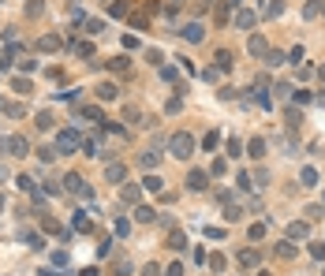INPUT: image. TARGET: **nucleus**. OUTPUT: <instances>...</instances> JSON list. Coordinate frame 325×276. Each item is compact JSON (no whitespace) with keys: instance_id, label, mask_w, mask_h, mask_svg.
<instances>
[{"instance_id":"obj_1","label":"nucleus","mask_w":325,"mask_h":276,"mask_svg":"<svg viewBox=\"0 0 325 276\" xmlns=\"http://www.w3.org/2000/svg\"><path fill=\"white\" fill-rule=\"evenodd\" d=\"M168 153H172V157H180V160H187L191 153H195V134H191V131H176L168 138Z\"/></svg>"},{"instance_id":"obj_2","label":"nucleus","mask_w":325,"mask_h":276,"mask_svg":"<svg viewBox=\"0 0 325 276\" xmlns=\"http://www.w3.org/2000/svg\"><path fill=\"white\" fill-rule=\"evenodd\" d=\"M64 191L68 194H75V198H94V194H90V187H86V179L79 176V172H68V176H64Z\"/></svg>"},{"instance_id":"obj_3","label":"nucleus","mask_w":325,"mask_h":276,"mask_svg":"<svg viewBox=\"0 0 325 276\" xmlns=\"http://www.w3.org/2000/svg\"><path fill=\"white\" fill-rule=\"evenodd\" d=\"M82 150V142H79V134L71 131V127H64L60 134H56V153H75Z\"/></svg>"},{"instance_id":"obj_4","label":"nucleus","mask_w":325,"mask_h":276,"mask_svg":"<svg viewBox=\"0 0 325 276\" xmlns=\"http://www.w3.org/2000/svg\"><path fill=\"white\" fill-rule=\"evenodd\" d=\"M254 23H258V11H250V8H236V26H240V30H250Z\"/></svg>"},{"instance_id":"obj_5","label":"nucleus","mask_w":325,"mask_h":276,"mask_svg":"<svg viewBox=\"0 0 325 276\" xmlns=\"http://www.w3.org/2000/svg\"><path fill=\"white\" fill-rule=\"evenodd\" d=\"M105 179H109L112 187L127 183V168H123V164H109V168H105Z\"/></svg>"},{"instance_id":"obj_6","label":"nucleus","mask_w":325,"mask_h":276,"mask_svg":"<svg viewBox=\"0 0 325 276\" xmlns=\"http://www.w3.org/2000/svg\"><path fill=\"white\" fill-rule=\"evenodd\" d=\"M247 52H250V56H265V52H269V41H265L262 34H250V41H247Z\"/></svg>"},{"instance_id":"obj_7","label":"nucleus","mask_w":325,"mask_h":276,"mask_svg":"<svg viewBox=\"0 0 325 276\" xmlns=\"http://www.w3.org/2000/svg\"><path fill=\"white\" fill-rule=\"evenodd\" d=\"M38 49H41V52H60V49H64L60 34H45L41 41H38Z\"/></svg>"},{"instance_id":"obj_8","label":"nucleus","mask_w":325,"mask_h":276,"mask_svg":"<svg viewBox=\"0 0 325 276\" xmlns=\"http://www.w3.org/2000/svg\"><path fill=\"white\" fill-rule=\"evenodd\" d=\"M307 235H310L307 220H291V224H288V239H291V243H295V239H307Z\"/></svg>"},{"instance_id":"obj_9","label":"nucleus","mask_w":325,"mask_h":276,"mask_svg":"<svg viewBox=\"0 0 325 276\" xmlns=\"http://www.w3.org/2000/svg\"><path fill=\"white\" fill-rule=\"evenodd\" d=\"M205 187H209V176H205V172H198V168H195V172H191V176H187V191H205Z\"/></svg>"},{"instance_id":"obj_10","label":"nucleus","mask_w":325,"mask_h":276,"mask_svg":"<svg viewBox=\"0 0 325 276\" xmlns=\"http://www.w3.org/2000/svg\"><path fill=\"white\" fill-rule=\"evenodd\" d=\"M138 194H142V187H138V183H120V198L127 201V205H135Z\"/></svg>"},{"instance_id":"obj_11","label":"nucleus","mask_w":325,"mask_h":276,"mask_svg":"<svg viewBox=\"0 0 325 276\" xmlns=\"http://www.w3.org/2000/svg\"><path fill=\"white\" fill-rule=\"evenodd\" d=\"M202 38H205V34H202V23H187V26H183V41L198 45V41H202Z\"/></svg>"},{"instance_id":"obj_12","label":"nucleus","mask_w":325,"mask_h":276,"mask_svg":"<svg viewBox=\"0 0 325 276\" xmlns=\"http://www.w3.org/2000/svg\"><path fill=\"white\" fill-rule=\"evenodd\" d=\"M273 254H277L281 261H291V258H295V243H291V239H284V243L273 246Z\"/></svg>"},{"instance_id":"obj_13","label":"nucleus","mask_w":325,"mask_h":276,"mask_svg":"<svg viewBox=\"0 0 325 276\" xmlns=\"http://www.w3.org/2000/svg\"><path fill=\"white\" fill-rule=\"evenodd\" d=\"M262 15H265V19H277V15H284V0H269V4L262 0Z\"/></svg>"},{"instance_id":"obj_14","label":"nucleus","mask_w":325,"mask_h":276,"mask_svg":"<svg viewBox=\"0 0 325 276\" xmlns=\"http://www.w3.org/2000/svg\"><path fill=\"white\" fill-rule=\"evenodd\" d=\"M236 261H240L243 269H254L262 258H258V250H240V254H236Z\"/></svg>"},{"instance_id":"obj_15","label":"nucleus","mask_w":325,"mask_h":276,"mask_svg":"<svg viewBox=\"0 0 325 276\" xmlns=\"http://www.w3.org/2000/svg\"><path fill=\"white\" fill-rule=\"evenodd\" d=\"M135 220H138V224H154V220H157V209H150V205H138V209H135Z\"/></svg>"},{"instance_id":"obj_16","label":"nucleus","mask_w":325,"mask_h":276,"mask_svg":"<svg viewBox=\"0 0 325 276\" xmlns=\"http://www.w3.org/2000/svg\"><path fill=\"white\" fill-rule=\"evenodd\" d=\"M168 246H172V250H183V246H187V235H183L180 228H172V232H168Z\"/></svg>"},{"instance_id":"obj_17","label":"nucleus","mask_w":325,"mask_h":276,"mask_svg":"<svg viewBox=\"0 0 325 276\" xmlns=\"http://www.w3.org/2000/svg\"><path fill=\"white\" fill-rule=\"evenodd\" d=\"M205 265H209V273H224L228 258H224V254H209V258H205Z\"/></svg>"},{"instance_id":"obj_18","label":"nucleus","mask_w":325,"mask_h":276,"mask_svg":"<svg viewBox=\"0 0 325 276\" xmlns=\"http://www.w3.org/2000/svg\"><path fill=\"white\" fill-rule=\"evenodd\" d=\"M247 239H250V243H262V239H265V224H262V220H254V224L247 228Z\"/></svg>"},{"instance_id":"obj_19","label":"nucleus","mask_w":325,"mask_h":276,"mask_svg":"<svg viewBox=\"0 0 325 276\" xmlns=\"http://www.w3.org/2000/svg\"><path fill=\"white\" fill-rule=\"evenodd\" d=\"M161 75H164V82H176V90H180V93L187 90V86H183V79L176 75V67H161Z\"/></svg>"},{"instance_id":"obj_20","label":"nucleus","mask_w":325,"mask_h":276,"mask_svg":"<svg viewBox=\"0 0 325 276\" xmlns=\"http://www.w3.org/2000/svg\"><path fill=\"white\" fill-rule=\"evenodd\" d=\"M123 119H127V123H150V119H146L135 105H127V109H123Z\"/></svg>"},{"instance_id":"obj_21","label":"nucleus","mask_w":325,"mask_h":276,"mask_svg":"<svg viewBox=\"0 0 325 276\" xmlns=\"http://www.w3.org/2000/svg\"><path fill=\"white\" fill-rule=\"evenodd\" d=\"M262 60H265V67H281L284 60H288V56H284V52H277V49H269V52H265Z\"/></svg>"},{"instance_id":"obj_22","label":"nucleus","mask_w":325,"mask_h":276,"mask_svg":"<svg viewBox=\"0 0 325 276\" xmlns=\"http://www.w3.org/2000/svg\"><path fill=\"white\" fill-rule=\"evenodd\" d=\"M213 60H217V71H232V52L228 49H221Z\"/></svg>"},{"instance_id":"obj_23","label":"nucleus","mask_w":325,"mask_h":276,"mask_svg":"<svg viewBox=\"0 0 325 276\" xmlns=\"http://www.w3.org/2000/svg\"><path fill=\"white\" fill-rule=\"evenodd\" d=\"M116 93H120V90H116V82H101V86H97V97H101V101H112Z\"/></svg>"},{"instance_id":"obj_24","label":"nucleus","mask_w":325,"mask_h":276,"mask_svg":"<svg viewBox=\"0 0 325 276\" xmlns=\"http://www.w3.org/2000/svg\"><path fill=\"white\" fill-rule=\"evenodd\" d=\"M247 153H250V157H265V138H250Z\"/></svg>"},{"instance_id":"obj_25","label":"nucleus","mask_w":325,"mask_h":276,"mask_svg":"<svg viewBox=\"0 0 325 276\" xmlns=\"http://www.w3.org/2000/svg\"><path fill=\"white\" fill-rule=\"evenodd\" d=\"M299 187H318V172L314 168H303L299 172Z\"/></svg>"},{"instance_id":"obj_26","label":"nucleus","mask_w":325,"mask_h":276,"mask_svg":"<svg viewBox=\"0 0 325 276\" xmlns=\"http://www.w3.org/2000/svg\"><path fill=\"white\" fill-rule=\"evenodd\" d=\"M71 52H75V56H94V45H90V41H75V45H71Z\"/></svg>"},{"instance_id":"obj_27","label":"nucleus","mask_w":325,"mask_h":276,"mask_svg":"<svg viewBox=\"0 0 325 276\" xmlns=\"http://www.w3.org/2000/svg\"><path fill=\"white\" fill-rule=\"evenodd\" d=\"M109 15L112 19H123V15H127V4H123V0H112V4H109Z\"/></svg>"},{"instance_id":"obj_28","label":"nucleus","mask_w":325,"mask_h":276,"mask_svg":"<svg viewBox=\"0 0 325 276\" xmlns=\"http://www.w3.org/2000/svg\"><path fill=\"white\" fill-rule=\"evenodd\" d=\"M209 176H228V160H224V157H217L213 164H209Z\"/></svg>"},{"instance_id":"obj_29","label":"nucleus","mask_w":325,"mask_h":276,"mask_svg":"<svg viewBox=\"0 0 325 276\" xmlns=\"http://www.w3.org/2000/svg\"><path fill=\"white\" fill-rule=\"evenodd\" d=\"M224 150H228V157H240V153H247V150H243V142L236 138V134L228 138V146H224Z\"/></svg>"},{"instance_id":"obj_30","label":"nucleus","mask_w":325,"mask_h":276,"mask_svg":"<svg viewBox=\"0 0 325 276\" xmlns=\"http://www.w3.org/2000/svg\"><path fill=\"white\" fill-rule=\"evenodd\" d=\"M303 15H307V19H318V15H322V0H307Z\"/></svg>"},{"instance_id":"obj_31","label":"nucleus","mask_w":325,"mask_h":276,"mask_svg":"<svg viewBox=\"0 0 325 276\" xmlns=\"http://www.w3.org/2000/svg\"><path fill=\"white\" fill-rule=\"evenodd\" d=\"M284 123H288V127H299L303 123V112L299 109H288V112H284Z\"/></svg>"},{"instance_id":"obj_32","label":"nucleus","mask_w":325,"mask_h":276,"mask_svg":"<svg viewBox=\"0 0 325 276\" xmlns=\"http://www.w3.org/2000/svg\"><path fill=\"white\" fill-rule=\"evenodd\" d=\"M146 64H154V67H164V56H161V49H146Z\"/></svg>"},{"instance_id":"obj_33","label":"nucleus","mask_w":325,"mask_h":276,"mask_svg":"<svg viewBox=\"0 0 325 276\" xmlns=\"http://www.w3.org/2000/svg\"><path fill=\"white\" fill-rule=\"evenodd\" d=\"M34 123L41 127V131H49V127L56 123V119H52V112H38V116H34Z\"/></svg>"},{"instance_id":"obj_34","label":"nucleus","mask_w":325,"mask_h":276,"mask_svg":"<svg viewBox=\"0 0 325 276\" xmlns=\"http://www.w3.org/2000/svg\"><path fill=\"white\" fill-rule=\"evenodd\" d=\"M26 15H30V19L45 15V4H41V0H30V4H26Z\"/></svg>"},{"instance_id":"obj_35","label":"nucleus","mask_w":325,"mask_h":276,"mask_svg":"<svg viewBox=\"0 0 325 276\" xmlns=\"http://www.w3.org/2000/svg\"><path fill=\"white\" fill-rule=\"evenodd\" d=\"M240 217H243V209H240V205H236V201H232L228 209H224V220H228V224H236V220H240Z\"/></svg>"},{"instance_id":"obj_36","label":"nucleus","mask_w":325,"mask_h":276,"mask_svg":"<svg viewBox=\"0 0 325 276\" xmlns=\"http://www.w3.org/2000/svg\"><path fill=\"white\" fill-rule=\"evenodd\" d=\"M82 119H90V123H101V109H97V105H90V109H82Z\"/></svg>"},{"instance_id":"obj_37","label":"nucleus","mask_w":325,"mask_h":276,"mask_svg":"<svg viewBox=\"0 0 325 276\" xmlns=\"http://www.w3.org/2000/svg\"><path fill=\"white\" fill-rule=\"evenodd\" d=\"M52 157H56V146H41V150H38V160H41V164H49Z\"/></svg>"},{"instance_id":"obj_38","label":"nucleus","mask_w":325,"mask_h":276,"mask_svg":"<svg viewBox=\"0 0 325 276\" xmlns=\"http://www.w3.org/2000/svg\"><path fill=\"white\" fill-rule=\"evenodd\" d=\"M112 228H116V235L123 239V235L131 232V220H127V217H116V224H112Z\"/></svg>"},{"instance_id":"obj_39","label":"nucleus","mask_w":325,"mask_h":276,"mask_svg":"<svg viewBox=\"0 0 325 276\" xmlns=\"http://www.w3.org/2000/svg\"><path fill=\"white\" fill-rule=\"evenodd\" d=\"M217 142H221V134H217V131H209V134H205V138H202V150L209 153V150H213Z\"/></svg>"},{"instance_id":"obj_40","label":"nucleus","mask_w":325,"mask_h":276,"mask_svg":"<svg viewBox=\"0 0 325 276\" xmlns=\"http://www.w3.org/2000/svg\"><path fill=\"white\" fill-rule=\"evenodd\" d=\"M109 71H127V56H112L109 60Z\"/></svg>"},{"instance_id":"obj_41","label":"nucleus","mask_w":325,"mask_h":276,"mask_svg":"<svg viewBox=\"0 0 325 276\" xmlns=\"http://www.w3.org/2000/svg\"><path fill=\"white\" fill-rule=\"evenodd\" d=\"M11 86H15V93H30V90H34L30 79H11Z\"/></svg>"},{"instance_id":"obj_42","label":"nucleus","mask_w":325,"mask_h":276,"mask_svg":"<svg viewBox=\"0 0 325 276\" xmlns=\"http://www.w3.org/2000/svg\"><path fill=\"white\" fill-rule=\"evenodd\" d=\"M157 160H161L157 153H142V157H138V164H142V168H157Z\"/></svg>"},{"instance_id":"obj_43","label":"nucleus","mask_w":325,"mask_h":276,"mask_svg":"<svg viewBox=\"0 0 325 276\" xmlns=\"http://www.w3.org/2000/svg\"><path fill=\"white\" fill-rule=\"evenodd\" d=\"M310 254H314V258H318V261H322V258H325V243H322V239H314V243H310Z\"/></svg>"},{"instance_id":"obj_44","label":"nucleus","mask_w":325,"mask_h":276,"mask_svg":"<svg viewBox=\"0 0 325 276\" xmlns=\"http://www.w3.org/2000/svg\"><path fill=\"white\" fill-rule=\"evenodd\" d=\"M142 187H146V191H161V179H157V176H146Z\"/></svg>"},{"instance_id":"obj_45","label":"nucleus","mask_w":325,"mask_h":276,"mask_svg":"<svg viewBox=\"0 0 325 276\" xmlns=\"http://www.w3.org/2000/svg\"><path fill=\"white\" fill-rule=\"evenodd\" d=\"M250 179H254L258 187H265V183H269V172H265V168H258V172H254V176H250Z\"/></svg>"},{"instance_id":"obj_46","label":"nucleus","mask_w":325,"mask_h":276,"mask_svg":"<svg viewBox=\"0 0 325 276\" xmlns=\"http://www.w3.org/2000/svg\"><path fill=\"white\" fill-rule=\"evenodd\" d=\"M131 26H135V30H146V26H150V19H146V15H131Z\"/></svg>"},{"instance_id":"obj_47","label":"nucleus","mask_w":325,"mask_h":276,"mask_svg":"<svg viewBox=\"0 0 325 276\" xmlns=\"http://www.w3.org/2000/svg\"><path fill=\"white\" fill-rule=\"evenodd\" d=\"M112 269H116V273H120V276H127V273H131V261H127V258H120V261H116V265H112Z\"/></svg>"},{"instance_id":"obj_48","label":"nucleus","mask_w":325,"mask_h":276,"mask_svg":"<svg viewBox=\"0 0 325 276\" xmlns=\"http://www.w3.org/2000/svg\"><path fill=\"white\" fill-rule=\"evenodd\" d=\"M86 34H101V19H86Z\"/></svg>"},{"instance_id":"obj_49","label":"nucleus","mask_w":325,"mask_h":276,"mask_svg":"<svg viewBox=\"0 0 325 276\" xmlns=\"http://www.w3.org/2000/svg\"><path fill=\"white\" fill-rule=\"evenodd\" d=\"M164 276H183V265H180V261H172V265L164 269Z\"/></svg>"},{"instance_id":"obj_50","label":"nucleus","mask_w":325,"mask_h":276,"mask_svg":"<svg viewBox=\"0 0 325 276\" xmlns=\"http://www.w3.org/2000/svg\"><path fill=\"white\" fill-rule=\"evenodd\" d=\"M4 109H8V116H15V119H19V116H23V112H26L23 105H4Z\"/></svg>"},{"instance_id":"obj_51","label":"nucleus","mask_w":325,"mask_h":276,"mask_svg":"<svg viewBox=\"0 0 325 276\" xmlns=\"http://www.w3.org/2000/svg\"><path fill=\"white\" fill-rule=\"evenodd\" d=\"M142 276H161V265H154V261H150V265L142 269Z\"/></svg>"},{"instance_id":"obj_52","label":"nucleus","mask_w":325,"mask_h":276,"mask_svg":"<svg viewBox=\"0 0 325 276\" xmlns=\"http://www.w3.org/2000/svg\"><path fill=\"white\" fill-rule=\"evenodd\" d=\"M322 217V205H307V220H318Z\"/></svg>"},{"instance_id":"obj_53","label":"nucleus","mask_w":325,"mask_h":276,"mask_svg":"<svg viewBox=\"0 0 325 276\" xmlns=\"http://www.w3.org/2000/svg\"><path fill=\"white\" fill-rule=\"evenodd\" d=\"M228 8H243V0H228Z\"/></svg>"},{"instance_id":"obj_54","label":"nucleus","mask_w":325,"mask_h":276,"mask_svg":"<svg viewBox=\"0 0 325 276\" xmlns=\"http://www.w3.org/2000/svg\"><path fill=\"white\" fill-rule=\"evenodd\" d=\"M318 79H322V82H325V64H322V67H318Z\"/></svg>"},{"instance_id":"obj_55","label":"nucleus","mask_w":325,"mask_h":276,"mask_svg":"<svg viewBox=\"0 0 325 276\" xmlns=\"http://www.w3.org/2000/svg\"><path fill=\"white\" fill-rule=\"evenodd\" d=\"M4 176H8V172H4V164H0V179H4Z\"/></svg>"},{"instance_id":"obj_56","label":"nucleus","mask_w":325,"mask_h":276,"mask_svg":"<svg viewBox=\"0 0 325 276\" xmlns=\"http://www.w3.org/2000/svg\"><path fill=\"white\" fill-rule=\"evenodd\" d=\"M0 209H4V194H0Z\"/></svg>"},{"instance_id":"obj_57","label":"nucleus","mask_w":325,"mask_h":276,"mask_svg":"<svg viewBox=\"0 0 325 276\" xmlns=\"http://www.w3.org/2000/svg\"><path fill=\"white\" fill-rule=\"evenodd\" d=\"M322 201H325V198H322Z\"/></svg>"}]
</instances>
